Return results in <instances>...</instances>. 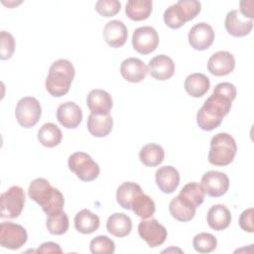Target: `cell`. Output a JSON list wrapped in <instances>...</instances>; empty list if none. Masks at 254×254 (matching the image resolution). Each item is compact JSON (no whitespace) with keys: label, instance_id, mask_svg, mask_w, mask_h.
Instances as JSON below:
<instances>
[{"label":"cell","instance_id":"obj_38","mask_svg":"<svg viewBox=\"0 0 254 254\" xmlns=\"http://www.w3.org/2000/svg\"><path fill=\"white\" fill-rule=\"evenodd\" d=\"M121 9V4L117 0H99L95 3V10L103 17H112Z\"/></svg>","mask_w":254,"mask_h":254},{"label":"cell","instance_id":"obj_14","mask_svg":"<svg viewBox=\"0 0 254 254\" xmlns=\"http://www.w3.org/2000/svg\"><path fill=\"white\" fill-rule=\"evenodd\" d=\"M224 26L228 34L233 37H244L253 28V20H246L240 11L231 10L225 16Z\"/></svg>","mask_w":254,"mask_h":254},{"label":"cell","instance_id":"obj_34","mask_svg":"<svg viewBox=\"0 0 254 254\" xmlns=\"http://www.w3.org/2000/svg\"><path fill=\"white\" fill-rule=\"evenodd\" d=\"M179 195L190 200L195 207H198L204 200V191L201 186L195 182L185 185Z\"/></svg>","mask_w":254,"mask_h":254},{"label":"cell","instance_id":"obj_21","mask_svg":"<svg viewBox=\"0 0 254 254\" xmlns=\"http://www.w3.org/2000/svg\"><path fill=\"white\" fill-rule=\"evenodd\" d=\"M87 107L90 113L108 114L113 106L111 95L103 89H92L86 97Z\"/></svg>","mask_w":254,"mask_h":254},{"label":"cell","instance_id":"obj_35","mask_svg":"<svg viewBox=\"0 0 254 254\" xmlns=\"http://www.w3.org/2000/svg\"><path fill=\"white\" fill-rule=\"evenodd\" d=\"M217 245V240L214 235L207 232L196 234L192 239V246L198 253L212 252Z\"/></svg>","mask_w":254,"mask_h":254},{"label":"cell","instance_id":"obj_13","mask_svg":"<svg viewBox=\"0 0 254 254\" xmlns=\"http://www.w3.org/2000/svg\"><path fill=\"white\" fill-rule=\"evenodd\" d=\"M235 67V59L232 54L226 51L214 53L207 62L208 71L215 76L227 75Z\"/></svg>","mask_w":254,"mask_h":254},{"label":"cell","instance_id":"obj_1","mask_svg":"<svg viewBox=\"0 0 254 254\" xmlns=\"http://www.w3.org/2000/svg\"><path fill=\"white\" fill-rule=\"evenodd\" d=\"M236 97V88L230 82H220L215 85L212 94L204 101L196 114V122L200 129L211 131L217 128L231 108Z\"/></svg>","mask_w":254,"mask_h":254},{"label":"cell","instance_id":"obj_29","mask_svg":"<svg viewBox=\"0 0 254 254\" xmlns=\"http://www.w3.org/2000/svg\"><path fill=\"white\" fill-rule=\"evenodd\" d=\"M153 2L151 0H129L125 13L133 21L146 20L152 13Z\"/></svg>","mask_w":254,"mask_h":254},{"label":"cell","instance_id":"obj_27","mask_svg":"<svg viewBox=\"0 0 254 254\" xmlns=\"http://www.w3.org/2000/svg\"><path fill=\"white\" fill-rule=\"evenodd\" d=\"M185 89L192 97H201L209 89V78L200 72H194L187 76L185 83Z\"/></svg>","mask_w":254,"mask_h":254},{"label":"cell","instance_id":"obj_3","mask_svg":"<svg viewBox=\"0 0 254 254\" xmlns=\"http://www.w3.org/2000/svg\"><path fill=\"white\" fill-rule=\"evenodd\" d=\"M236 151V142L231 135L217 133L210 140L208 162L214 166H227L233 161Z\"/></svg>","mask_w":254,"mask_h":254},{"label":"cell","instance_id":"obj_17","mask_svg":"<svg viewBox=\"0 0 254 254\" xmlns=\"http://www.w3.org/2000/svg\"><path fill=\"white\" fill-rule=\"evenodd\" d=\"M122 77L129 82H140L145 79L148 73V66L137 58H128L120 65Z\"/></svg>","mask_w":254,"mask_h":254},{"label":"cell","instance_id":"obj_16","mask_svg":"<svg viewBox=\"0 0 254 254\" xmlns=\"http://www.w3.org/2000/svg\"><path fill=\"white\" fill-rule=\"evenodd\" d=\"M148 72L157 80H167L174 75L175 64L166 55H159L150 60Z\"/></svg>","mask_w":254,"mask_h":254},{"label":"cell","instance_id":"obj_9","mask_svg":"<svg viewBox=\"0 0 254 254\" xmlns=\"http://www.w3.org/2000/svg\"><path fill=\"white\" fill-rule=\"evenodd\" d=\"M138 233L140 237L153 248L162 245L168 236L166 227L155 218L142 220L138 224Z\"/></svg>","mask_w":254,"mask_h":254},{"label":"cell","instance_id":"obj_23","mask_svg":"<svg viewBox=\"0 0 254 254\" xmlns=\"http://www.w3.org/2000/svg\"><path fill=\"white\" fill-rule=\"evenodd\" d=\"M196 207L187 198L178 195L173 198L169 205L171 215L179 221H190L195 215Z\"/></svg>","mask_w":254,"mask_h":254},{"label":"cell","instance_id":"obj_6","mask_svg":"<svg viewBox=\"0 0 254 254\" xmlns=\"http://www.w3.org/2000/svg\"><path fill=\"white\" fill-rule=\"evenodd\" d=\"M0 200V216L2 218H16L24 208V190L19 186H13L1 194Z\"/></svg>","mask_w":254,"mask_h":254},{"label":"cell","instance_id":"obj_2","mask_svg":"<svg viewBox=\"0 0 254 254\" xmlns=\"http://www.w3.org/2000/svg\"><path fill=\"white\" fill-rule=\"evenodd\" d=\"M74 74V66L69 61L61 59L54 62L46 78L47 91L55 97L64 96L68 92Z\"/></svg>","mask_w":254,"mask_h":254},{"label":"cell","instance_id":"obj_22","mask_svg":"<svg viewBox=\"0 0 254 254\" xmlns=\"http://www.w3.org/2000/svg\"><path fill=\"white\" fill-rule=\"evenodd\" d=\"M208 226L216 231H221L227 228L231 222V213L223 204L212 205L206 215Z\"/></svg>","mask_w":254,"mask_h":254},{"label":"cell","instance_id":"obj_32","mask_svg":"<svg viewBox=\"0 0 254 254\" xmlns=\"http://www.w3.org/2000/svg\"><path fill=\"white\" fill-rule=\"evenodd\" d=\"M135 214L143 219H147L153 216L156 211V205L154 200L144 192L136 197L131 208Z\"/></svg>","mask_w":254,"mask_h":254},{"label":"cell","instance_id":"obj_39","mask_svg":"<svg viewBox=\"0 0 254 254\" xmlns=\"http://www.w3.org/2000/svg\"><path fill=\"white\" fill-rule=\"evenodd\" d=\"M253 214L254 209L252 207L244 210L239 217V225L241 229H243L246 232L252 233L254 231V225H253Z\"/></svg>","mask_w":254,"mask_h":254},{"label":"cell","instance_id":"obj_26","mask_svg":"<svg viewBox=\"0 0 254 254\" xmlns=\"http://www.w3.org/2000/svg\"><path fill=\"white\" fill-rule=\"evenodd\" d=\"M143 193L141 187L133 182L122 183L116 190V200L124 209H131L136 197Z\"/></svg>","mask_w":254,"mask_h":254},{"label":"cell","instance_id":"obj_12","mask_svg":"<svg viewBox=\"0 0 254 254\" xmlns=\"http://www.w3.org/2000/svg\"><path fill=\"white\" fill-rule=\"evenodd\" d=\"M188 39L192 49L204 51L212 45L214 41V31L209 24L199 22L190 30Z\"/></svg>","mask_w":254,"mask_h":254},{"label":"cell","instance_id":"obj_4","mask_svg":"<svg viewBox=\"0 0 254 254\" xmlns=\"http://www.w3.org/2000/svg\"><path fill=\"white\" fill-rule=\"evenodd\" d=\"M201 10V4L195 0H180L164 12V22L171 29H179L186 22L194 19Z\"/></svg>","mask_w":254,"mask_h":254},{"label":"cell","instance_id":"obj_5","mask_svg":"<svg viewBox=\"0 0 254 254\" xmlns=\"http://www.w3.org/2000/svg\"><path fill=\"white\" fill-rule=\"evenodd\" d=\"M68 169L82 182H91L97 179L100 173L99 166L84 152H75L68 157Z\"/></svg>","mask_w":254,"mask_h":254},{"label":"cell","instance_id":"obj_10","mask_svg":"<svg viewBox=\"0 0 254 254\" xmlns=\"http://www.w3.org/2000/svg\"><path fill=\"white\" fill-rule=\"evenodd\" d=\"M159 45L158 32L151 26L137 28L132 35V46L136 52L148 55L154 52Z\"/></svg>","mask_w":254,"mask_h":254},{"label":"cell","instance_id":"obj_18","mask_svg":"<svg viewBox=\"0 0 254 254\" xmlns=\"http://www.w3.org/2000/svg\"><path fill=\"white\" fill-rule=\"evenodd\" d=\"M156 184L165 193L174 192L180 184V174L173 166H164L156 171Z\"/></svg>","mask_w":254,"mask_h":254},{"label":"cell","instance_id":"obj_31","mask_svg":"<svg viewBox=\"0 0 254 254\" xmlns=\"http://www.w3.org/2000/svg\"><path fill=\"white\" fill-rule=\"evenodd\" d=\"M63 134L61 129L54 123H45L38 131V140L48 148H54L62 142Z\"/></svg>","mask_w":254,"mask_h":254},{"label":"cell","instance_id":"obj_33","mask_svg":"<svg viewBox=\"0 0 254 254\" xmlns=\"http://www.w3.org/2000/svg\"><path fill=\"white\" fill-rule=\"evenodd\" d=\"M46 225L51 234H54V235L64 234L67 231L69 226L67 214L64 210H62L56 214L48 215Z\"/></svg>","mask_w":254,"mask_h":254},{"label":"cell","instance_id":"obj_25","mask_svg":"<svg viewBox=\"0 0 254 254\" xmlns=\"http://www.w3.org/2000/svg\"><path fill=\"white\" fill-rule=\"evenodd\" d=\"M106 229L115 237H125L129 235L132 230V220L125 213L115 212L108 217Z\"/></svg>","mask_w":254,"mask_h":254},{"label":"cell","instance_id":"obj_7","mask_svg":"<svg viewBox=\"0 0 254 254\" xmlns=\"http://www.w3.org/2000/svg\"><path fill=\"white\" fill-rule=\"evenodd\" d=\"M42 114L41 104L38 99L32 96L21 98L15 109V116L18 123L24 128L35 126Z\"/></svg>","mask_w":254,"mask_h":254},{"label":"cell","instance_id":"obj_11","mask_svg":"<svg viewBox=\"0 0 254 254\" xmlns=\"http://www.w3.org/2000/svg\"><path fill=\"white\" fill-rule=\"evenodd\" d=\"M200 186L209 196L218 197L226 193L229 188V179L226 174L218 171H208L203 174Z\"/></svg>","mask_w":254,"mask_h":254},{"label":"cell","instance_id":"obj_30","mask_svg":"<svg viewBox=\"0 0 254 254\" xmlns=\"http://www.w3.org/2000/svg\"><path fill=\"white\" fill-rule=\"evenodd\" d=\"M164 158V149L155 143H150L143 146L139 153V159L146 167H156L163 163Z\"/></svg>","mask_w":254,"mask_h":254},{"label":"cell","instance_id":"obj_15","mask_svg":"<svg viewBox=\"0 0 254 254\" xmlns=\"http://www.w3.org/2000/svg\"><path fill=\"white\" fill-rule=\"evenodd\" d=\"M57 119L64 127L67 129H74L82 120V111L76 103L67 101L62 103L58 107Z\"/></svg>","mask_w":254,"mask_h":254},{"label":"cell","instance_id":"obj_19","mask_svg":"<svg viewBox=\"0 0 254 254\" xmlns=\"http://www.w3.org/2000/svg\"><path fill=\"white\" fill-rule=\"evenodd\" d=\"M56 190L46 179L37 178L30 184L28 194L32 200L36 201L41 207H44L52 198Z\"/></svg>","mask_w":254,"mask_h":254},{"label":"cell","instance_id":"obj_28","mask_svg":"<svg viewBox=\"0 0 254 254\" xmlns=\"http://www.w3.org/2000/svg\"><path fill=\"white\" fill-rule=\"evenodd\" d=\"M99 225V217L86 208L81 209L74 216V227L78 232L82 234H89L94 232L98 229Z\"/></svg>","mask_w":254,"mask_h":254},{"label":"cell","instance_id":"obj_20","mask_svg":"<svg viewBox=\"0 0 254 254\" xmlns=\"http://www.w3.org/2000/svg\"><path fill=\"white\" fill-rule=\"evenodd\" d=\"M128 37V31L122 21L112 20L103 29V39L112 48L122 47Z\"/></svg>","mask_w":254,"mask_h":254},{"label":"cell","instance_id":"obj_8","mask_svg":"<svg viewBox=\"0 0 254 254\" xmlns=\"http://www.w3.org/2000/svg\"><path fill=\"white\" fill-rule=\"evenodd\" d=\"M28 240L26 229L17 223L5 221L0 224V244L4 248L16 250Z\"/></svg>","mask_w":254,"mask_h":254},{"label":"cell","instance_id":"obj_37","mask_svg":"<svg viewBox=\"0 0 254 254\" xmlns=\"http://www.w3.org/2000/svg\"><path fill=\"white\" fill-rule=\"evenodd\" d=\"M0 59L3 61L10 59L15 51L14 37L10 33L2 31L0 33Z\"/></svg>","mask_w":254,"mask_h":254},{"label":"cell","instance_id":"obj_40","mask_svg":"<svg viewBox=\"0 0 254 254\" xmlns=\"http://www.w3.org/2000/svg\"><path fill=\"white\" fill-rule=\"evenodd\" d=\"M37 253H62L63 250L61 249L60 245L55 242H45L40 245V247L36 250Z\"/></svg>","mask_w":254,"mask_h":254},{"label":"cell","instance_id":"obj_41","mask_svg":"<svg viewBox=\"0 0 254 254\" xmlns=\"http://www.w3.org/2000/svg\"><path fill=\"white\" fill-rule=\"evenodd\" d=\"M253 1L248 0V1H241L240 2V13L246 17L249 18V20H253V9H252Z\"/></svg>","mask_w":254,"mask_h":254},{"label":"cell","instance_id":"obj_36","mask_svg":"<svg viewBox=\"0 0 254 254\" xmlns=\"http://www.w3.org/2000/svg\"><path fill=\"white\" fill-rule=\"evenodd\" d=\"M89 248L92 254H112L115 251V244L108 236L99 235L90 241Z\"/></svg>","mask_w":254,"mask_h":254},{"label":"cell","instance_id":"obj_24","mask_svg":"<svg viewBox=\"0 0 254 254\" xmlns=\"http://www.w3.org/2000/svg\"><path fill=\"white\" fill-rule=\"evenodd\" d=\"M113 127V119L108 114H94L90 113L87 119L88 132L94 137H105L107 136Z\"/></svg>","mask_w":254,"mask_h":254}]
</instances>
